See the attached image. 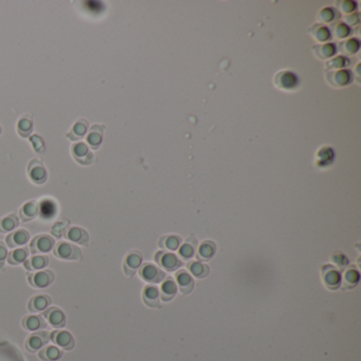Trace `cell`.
<instances>
[{
  "mask_svg": "<svg viewBox=\"0 0 361 361\" xmlns=\"http://www.w3.org/2000/svg\"><path fill=\"white\" fill-rule=\"evenodd\" d=\"M53 254L59 259L64 260H77L82 258V251L77 246L68 243L59 242L53 249Z\"/></svg>",
  "mask_w": 361,
  "mask_h": 361,
  "instance_id": "cell-1",
  "label": "cell"
},
{
  "mask_svg": "<svg viewBox=\"0 0 361 361\" xmlns=\"http://www.w3.org/2000/svg\"><path fill=\"white\" fill-rule=\"evenodd\" d=\"M71 156L81 166H90L94 162V155L85 142H75L71 146Z\"/></svg>",
  "mask_w": 361,
  "mask_h": 361,
  "instance_id": "cell-2",
  "label": "cell"
},
{
  "mask_svg": "<svg viewBox=\"0 0 361 361\" xmlns=\"http://www.w3.org/2000/svg\"><path fill=\"white\" fill-rule=\"evenodd\" d=\"M27 172L33 184L43 185L47 182L48 173L45 168V164L39 159H32L28 164Z\"/></svg>",
  "mask_w": 361,
  "mask_h": 361,
  "instance_id": "cell-3",
  "label": "cell"
},
{
  "mask_svg": "<svg viewBox=\"0 0 361 361\" xmlns=\"http://www.w3.org/2000/svg\"><path fill=\"white\" fill-rule=\"evenodd\" d=\"M55 246V239L49 234H39L30 243V251L33 254L48 253L52 251Z\"/></svg>",
  "mask_w": 361,
  "mask_h": 361,
  "instance_id": "cell-4",
  "label": "cell"
},
{
  "mask_svg": "<svg viewBox=\"0 0 361 361\" xmlns=\"http://www.w3.org/2000/svg\"><path fill=\"white\" fill-rule=\"evenodd\" d=\"M274 85L276 88L281 90H292L299 84V78L294 72L288 71V70H283L277 72L274 75Z\"/></svg>",
  "mask_w": 361,
  "mask_h": 361,
  "instance_id": "cell-5",
  "label": "cell"
},
{
  "mask_svg": "<svg viewBox=\"0 0 361 361\" xmlns=\"http://www.w3.org/2000/svg\"><path fill=\"white\" fill-rule=\"evenodd\" d=\"M29 284L37 289H44L54 282V272L52 270H44L28 274Z\"/></svg>",
  "mask_w": 361,
  "mask_h": 361,
  "instance_id": "cell-6",
  "label": "cell"
},
{
  "mask_svg": "<svg viewBox=\"0 0 361 361\" xmlns=\"http://www.w3.org/2000/svg\"><path fill=\"white\" fill-rule=\"evenodd\" d=\"M50 340V335L46 331H39L31 334L26 340V350L30 353H35L42 350Z\"/></svg>",
  "mask_w": 361,
  "mask_h": 361,
  "instance_id": "cell-7",
  "label": "cell"
},
{
  "mask_svg": "<svg viewBox=\"0 0 361 361\" xmlns=\"http://www.w3.org/2000/svg\"><path fill=\"white\" fill-rule=\"evenodd\" d=\"M322 278L325 286L332 290L338 288L342 282L340 272L333 265H325L322 267Z\"/></svg>",
  "mask_w": 361,
  "mask_h": 361,
  "instance_id": "cell-8",
  "label": "cell"
},
{
  "mask_svg": "<svg viewBox=\"0 0 361 361\" xmlns=\"http://www.w3.org/2000/svg\"><path fill=\"white\" fill-rule=\"evenodd\" d=\"M352 78H353V75L351 71L344 70V69L336 70L334 72H328L326 74L327 83L331 86L337 87V88L349 85L352 82Z\"/></svg>",
  "mask_w": 361,
  "mask_h": 361,
  "instance_id": "cell-9",
  "label": "cell"
},
{
  "mask_svg": "<svg viewBox=\"0 0 361 361\" xmlns=\"http://www.w3.org/2000/svg\"><path fill=\"white\" fill-rule=\"evenodd\" d=\"M50 339L58 348L65 351H71L75 346L73 336L67 331H61V330L54 331L51 333Z\"/></svg>",
  "mask_w": 361,
  "mask_h": 361,
  "instance_id": "cell-10",
  "label": "cell"
},
{
  "mask_svg": "<svg viewBox=\"0 0 361 361\" xmlns=\"http://www.w3.org/2000/svg\"><path fill=\"white\" fill-rule=\"evenodd\" d=\"M44 313V318L46 321L50 324L54 328H62L66 325V316L64 311L56 307V306H51L48 307Z\"/></svg>",
  "mask_w": 361,
  "mask_h": 361,
  "instance_id": "cell-11",
  "label": "cell"
},
{
  "mask_svg": "<svg viewBox=\"0 0 361 361\" xmlns=\"http://www.w3.org/2000/svg\"><path fill=\"white\" fill-rule=\"evenodd\" d=\"M142 264V254L139 251H130L124 262H123V270L127 276H133Z\"/></svg>",
  "mask_w": 361,
  "mask_h": 361,
  "instance_id": "cell-12",
  "label": "cell"
},
{
  "mask_svg": "<svg viewBox=\"0 0 361 361\" xmlns=\"http://www.w3.org/2000/svg\"><path fill=\"white\" fill-rule=\"evenodd\" d=\"M139 274L145 282L150 283H159L164 277V273L161 269L153 264H149V263L141 266Z\"/></svg>",
  "mask_w": 361,
  "mask_h": 361,
  "instance_id": "cell-13",
  "label": "cell"
},
{
  "mask_svg": "<svg viewBox=\"0 0 361 361\" xmlns=\"http://www.w3.org/2000/svg\"><path fill=\"white\" fill-rule=\"evenodd\" d=\"M104 129H105V125L103 124H94L90 127L89 133L86 137V142L91 150L95 151L101 146L103 142Z\"/></svg>",
  "mask_w": 361,
  "mask_h": 361,
  "instance_id": "cell-14",
  "label": "cell"
},
{
  "mask_svg": "<svg viewBox=\"0 0 361 361\" xmlns=\"http://www.w3.org/2000/svg\"><path fill=\"white\" fill-rule=\"evenodd\" d=\"M51 304V298L48 294L38 293L33 295L28 302V309L30 313H42Z\"/></svg>",
  "mask_w": 361,
  "mask_h": 361,
  "instance_id": "cell-15",
  "label": "cell"
},
{
  "mask_svg": "<svg viewBox=\"0 0 361 361\" xmlns=\"http://www.w3.org/2000/svg\"><path fill=\"white\" fill-rule=\"evenodd\" d=\"M156 262L160 266L166 268L169 271H174L182 266V260H180L175 254L163 252V251H160L156 254Z\"/></svg>",
  "mask_w": 361,
  "mask_h": 361,
  "instance_id": "cell-16",
  "label": "cell"
},
{
  "mask_svg": "<svg viewBox=\"0 0 361 361\" xmlns=\"http://www.w3.org/2000/svg\"><path fill=\"white\" fill-rule=\"evenodd\" d=\"M30 239V233L26 229H18L16 231L11 232L6 237V243L10 248L23 247Z\"/></svg>",
  "mask_w": 361,
  "mask_h": 361,
  "instance_id": "cell-17",
  "label": "cell"
},
{
  "mask_svg": "<svg viewBox=\"0 0 361 361\" xmlns=\"http://www.w3.org/2000/svg\"><path fill=\"white\" fill-rule=\"evenodd\" d=\"M66 238L82 245V246H87L89 242V234L85 229L81 227H70L67 231H66Z\"/></svg>",
  "mask_w": 361,
  "mask_h": 361,
  "instance_id": "cell-18",
  "label": "cell"
},
{
  "mask_svg": "<svg viewBox=\"0 0 361 361\" xmlns=\"http://www.w3.org/2000/svg\"><path fill=\"white\" fill-rule=\"evenodd\" d=\"M88 127H89V122L87 120L85 119L77 120L69 130V133L67 134V138L70 139L71 141L78 142L81 139H83L86 136Z\"/></svg>",
  "mask_w": 361,
  "mask_h": 361,
  "instance_id": "cell-19",
  "label": "cell"
},
{
  "mask_svg": "<svg viewBox=\"0 0 361 361\" xmlns=\"http://www.w3.org/2000/svg\"><path fill=\"white\" fill-rule=\"evenodd\" d=\"M22 325L26 331L29 332H37L44 330L47 326L45 319L38 315L26 316L22 321Z\"/></svg>",
  "mask_w": 361,
  "mask_h": 361,
  "instance_id": "cell-20",
  "label": "cell"
},
{
  "mask_svg": "<svg viewBox=\"0 0 361 361\" xmlns=\"http://www.w3.org/2000/svg\"><path fill=\"white\" fill-rule=\"evenodd\" d=\"M336 51H337L336 46L333 43H324L322 45L313 47L314 55L321 61L331 59L336 54Z\"/></svg>",
  "mask_w": 361,
  "mask_h": 361,
  "instance_id": "cell-21",
  "label": "cell"
},
{
  "mask_svg": "<svg viewBox=\"0 0 361 361\" xmlns=\"http://www.w3.org/2000/svg\"><path fill=\"white\" fill-rule=\"evenodd\" d=\"M49 265V257L47 255H33L27 258L24 263V267L28 271H36L41 270Z\"/></svg>",
  "mask_w": 361,
  "mask_h": 361,
  "instance_id": "cell-22",
  "label": "cell"
},
{
  "mask_svg": "<svg viewBox=\"0 0 361 361\" xmlns=\"http://www.w3.org/2000/svg\"><path fill=\"white\" fill-rule=\"evenodd\" d=\"M159 290L157 287L149 285L145 286L143 293H142V298H143V302L150 307L153 308H159L160 307V300H159Z\"/></svg>",
  "mask_w": 361,
  "mask_h": 361,
  "instance_id": "cell-23",
  "label": "cell"
},
{
  "mask_svg": "<svg viewBox=\"0 0 361 361\" xmlns=\"http://www.w3.org/2000/svg\"><path fill=\"white\" fill-rule=\"evenodd\" d=\"M39 214V206L36 202H28L19 210V217L24 223L34 219Z\"/></svg>",
  "mask_w": 361,
  "mask_h": 361,
  "instance_id": "cell-24",
  "label": "cell"
},
{
  "mask_svg": "<svg viewBox=\"0 0 361 361\" xmlns=\"http://www.w3.org/2000/svg\"><path fill=\"white\" fill-rule=\"evenodd\" d=\"M176 280H177V283L179 285V288H180V291H182V293H189L192 291L193 287H194V281H193V278L192 276L185 270H182V271H178L176 273Z\"/></svg>",
  "mask_w": 361,
  "mask_h": 361,
  "instance_id": "cell-25",
  "label": "cell"
},
{
  "mask_svg": "<svg viewBox=\"0 0 361 361\" xmlns=\"http://www.w3.org/2000/svg\"><path fill=\"white\" fill-rule=\"evenodd\" d=\"M339 51L342 54V56L344 55V57L347 56H352L354 55L360 48V43L357 38H349L343 41L339 44Z\"/></svg>",
  "mask_w": 361,
  "mask_h": 361,
  "instance_id": "cell-26",
  "label": "cell"
},
{
  "mask_svg": "<svg viewBox=\"0 0 361 361\" xmlns=\"http://www.w3.org/2000/svg\"><path fill=\"white\" fill-rule=\"evenodd\" d=\"M309 34L317 43H325L331 37L330 29L322 25H314L309 29Z\"/></svg>",
  "mask_w": 361,
  "mask_h": 361,
  "instance_id": "cell-27",
  "label": "cell"
},
{
  "mask_svg": "<svg viewBox=\"0 0 361 361\" xmlns=\"http://www.w3.org/2000/svg\"><path fill=\"white\" fill-rule=\"evenodd\" d=\"M33 131V119L30 114H24L17 122V133L22 138H28Z\"/></svg>",
  "mask_w": 361,
  "mask_h": 361,
  "instance_id": "cell-28",
  "label": "cell"
},
{
  "mask_svg": "<svg viewBox=\"0 0 361 361\" xmlns=\"http://www.w3.org/2000/svg\"><path fill=\"white\" fill-rule=\"evenodd\" d=\"M29 256V249L27 247H22L18 249H14L8 253V263L10 265L16 266L25 263Z\"/></svg>",
  "mask_w": 361,
  "mask_h": 361,
  "instance_id": "cell-29",
  "label": "cell"
},
{
  "mask_svg": "<svg viewBox=\"0 0 361 361\" xmlns=\"http://www.w3.org/2000/svg\"><path fill=\"white\" fill-rule=\"evenodd\" d=\"M62 356H63L62 351L54 346L44 347L38 353V357L43 361H56L61 359Z\"/></svg>",
  "mask_w": 361,
  "mask_h": 361,
  "instance_id": "cell-30",
  "label": "cell"
},
{
  "mask_svg": "<svg viewBox=\"0 0 361 361\" xmlns=\"http://www.w3.org/2000/svg\"><path fill=\"white\" fill-rule=\"evenodd\" d=\"M19 225L18 216L12 213L0 219V233H8L13 231L15 228H17Z\"/></svg>",
  "mask_w": 361,
  "mask_h": 361,
  "instance_id": "cell-31",
  "label": "cell"
},
{
  "mask_svg": "<svg viewBox=\"0 0 361 361\" xmlns=\"http://www.w3.org/2000/svg\"><path fill=\"white\" fill-rule=\"evenodd\" d=\"M177 293V285L173 278L169 277L161 286V299L163 301H171Z\"/></svg>",
  "mask_w": 361,
  "mask_h": 361,
  "instance_id": "cell-32",
  "label": "cell"
},
{
  "mask_svg": "<svg viewBox=\"0 0 361 361\" xmlns=\"http://www.w3.org/2000/svg\"><path fill=\"white\" fill-rule=\"evenodd\" d=\"M330 33L331 36H333L335 39L344 41V38H347L350 35L351 30L350 27H348L344 23H337L332 26V28L330 29Z\"/></svg>",
  "mask_w": 361,
  "mask_h": 361,
  "instance_id": "cell-33",
  "label": "cell"
},
{
  "mask_svg": "<svg viewBox=\"0 0 361 361\" xmlns=\"http://www.w3.org/2000/svg\"><path fill=\"white\" fill-rule=\"evenodd\" d=\"M336 18V12L333 8H324L321 9L317 14V22L319 25L330 24Z\"/></svg>",
  "mask_w": 361,
  "mask_h": 361,
  "instance_id": "cell-34",
  "label": "cell"
},
{
  "mask_svg": "<svg viewBox=\"0 0 361 361\" xmlns=\"http://www.w3.org/2000/svg\"><path fill=\"white\" fill-rule=\"evenodd\" d=\"M350 64L349 59L342 55L334 56L326 63L325 68L328 70H341Z\"/></svg>",
  "mask_w": 361,
  "mask_h": 361,
  "instance_id": "cell-35",
  "label": "cell"
},
{
  "mask_svg": "<svg viewBox=\"0 0 361 361\" xmlns=\"http://www.w3.org/2000/svg\"><path fill=\"white\" fill-rule=\"evenodd\" d=\"M214 253H215V245L212 242H204L199 247L198 257L203 260H207L214 255Z\"/></svg>",
  "mask_w": 361,
  "mask_h": 361,
  "instance_id": "cell-36",
  "label": "cell"
},
{
  "mask_svg": "<svg viewBox=\"0 0 361 361\" xmlns=\"http://www.w3.org/2000/svg\"><path fill=\"white\" fill-rule=\"evenodd\" d=\"M359 272L356 269H348L343 275V285L347 288H352L359 282Z\"/></svg>",
  "mask_w": 361,
  "mask_h": 361,
  "instance_id": "cell-37",
  "label": "cell"
},
{
  "mask_svg": "<svg viewBox=\"0 0 361 361\" xmlns=\"http://www.w3.org/2000/svg\"><path fill=\"white\" fill-rule=\"evenodd\" d=\"M333 157H334V152L331 147L324 146V147H321V149L317 152V161L320 166L330 163L333 160Z\"/></svg>",
  "mask_w": 361,
  "mask_h": 361,
  "instance_id": "cell-38",
  "label": "cell"
},
{
  "mask_svg": "<svg viewBox=\"0 0 361 361\" xmlns=\"http://www.w3.org/2000/svg\"><path fill=\"white\" fill-rule=\"evenodd\" d=\"M189 268H190L193 275H195L196 277H199V278L207 276L209 273V267L207 265L202 264V263H198V262L192 263V264H190Z\"/></svg>",
  "mask_w": 361,
  "mask_h": 361,
  "instance_id": "cell-39",
  "label": "cell"
},
{
  "mask_svg": "<svg viewBox=\"0 0 361 361\" xmlns=\"http://www.w3.org/2000/svg\"><path fill=\"white\" fill-rule=\"evenodd\" d=\"M30 142L33 145L34 152L37 154H44L46 152V145L44 139L39 135H32L30 137Z\"/></svg>",
  "mask_w": 361,
  "mask_h": 361,
  "instance_id": "cell-40",
  "label": "cell"
},
{
  "mask_svg": "<svg viewBox=\"0 0 361 361\" xmlns=\"http://www.w3.org/2000/svg\"><path fill=\"white\" fill-rule=\"evenodd\" d=\"M195 246H196V242H194L193 244L190 242V238H188L186 240V243L180 247L179 253L184 258H190L194 255V251H195Z\"/></svg>",
  "mask_w": 361,
  "mask_h": 361,
  "instance_id": "cell-41",
  "label": "cell"
},
{
  "mask_svg": "<svg viewBox=\"0 0 361 361\" xmlns=\"http://www.w3.org/2000/svg\"><path fill=\"white\" fill-rule=\"evenodd\" d=\"M68 223H69L68 220H65V223H63V222H56V223L54 224V226L52 227V229H51V233H52L56 238H61V237L64 235L65 231H67V230H66V228H67Z\"/></svg>",
  "mask_w": 361,
  "mask_h": 361,
  "instance_id": "cell-42",
  "label": "cell"
},
{
  "mask_svg": "<svg viewBox=\"0 0 361 361\" xmlns=\"http://www.w3.org/2000/svg\"><path fill=\"white\" fill-rule=\"evenodd\" d=\"M179 244H180V238L178 236L170 235L166 237V239H164V244H161L160 246L170 250H176L179 247Z\"/></svg>",
  "mask_w": 361,
  "mask_h": 361,
  "instance_id": "cell-43",
  "label": "cell"
},
{
  "mask_svg": "<svg viewBox=\"0 0 361 361\" xmlns=\"http://www.w3.org/2000/svg\"><path fill=\"white\" fill-rule=\"evenodd\" d=\"M339 10L341 11V13L343 14H352L355 9H356V3L355 2H351V0H344V2L339 3Z\"/></svg>",
  "mask_w": 361,
  "mask_h": 361,
  "instance_id": "cell-44",
  "label": "cell"
},
{
  "mask_svg": "<svg viewBox=\"0 0 361 361\" xmlns=\"http://www.w3.org/2000/svg\"><path fill=\"white\" fill-rule=\"evenodd\" d=\"M332 259H333V262L335 263V264L337 266H339L340 268L347 267L348 264H349V260H348L347 256L344 255V254H342V253H339V252H337L336 254H333Z\"/></svg>",
  "mask_w": 361,
  "mask_h": 361,
  "instance_id": "cell-45",
  "label": "cell"
},
{
  "mask_svg": "<svg viewBox=\"0 0 361 361\" xmlns=\"http://www.w3.org/2000/svg\"><path fill=\"white\" fill-rule=\"evenodd\" d=\"M344 24L348 27L349 26H356L359 24V14L358 13H352L347 16H344Z\"/></svg>",
  "mask_w": 361,
  "mask_h": 361,
  "instance_id": "cell-46",
  "label": "cell"
},
{
  "mask_svg": "<svg viewBox=\"0 0 361 361\" xmlns=\"http://www.w3.org/2000/svg\"><path fill=\"white\" fill-rule=\"evenodd\" d=\"M7 257H8V249L6 247L5 243L0 242V269L4 268Z\"/></svg>",
  "mask_w": 361,
  "mask_h": 361,
  "instance_id": "cell-47",
  "label": "cell"
},
{
  "mask_svg": "<svg viewBox=\"0 0 361 361\" xmlns=\"http://www.w3.org/2000/svg\"><path fill=\"white\" fill-rule=\"evenodd\" d=\"M2 133H3V128H2V126H0V135H2Z\"/></svg>",
  "mask_w": 361,
  "mask_h": 361,
  "instance_id": "cell-48",
  "label": "cell"
}]
</instances>
